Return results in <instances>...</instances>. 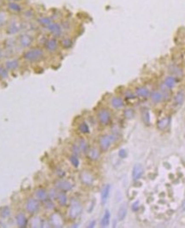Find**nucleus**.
<instances>
[{"label": "nucleus", "mask_w": 185, "mask_h": 228, "mask_svg": "<svg viewBox=\"0 0 185 228\" xmlns=\"http://www.w3.org/2000/svg\"><path fill=\"white\" fill-rule=\"evenodd\" d=\"M23 28V24L20 20L14 19L9 23L7 27V33L10 35H14L19 33Z\"/></svg>", "instance_id": "3"}, {"label": "nucleus", "mask_w": 185, "mask_h": 228, "mask_svg": "<svg viewBox=\"0 0 185 228\" xmlns=\"http://www.w3.org/2000/svg\"><path fill=\"white\" fill-rule=\"evenodd\" d=\"M127 211H128L127 206L124 205V204L122 205L119 208L118 212H117V219H118V221H123L124 220V218L127 215Z\"/></svg>", "instance_id": "21"}, {"label": "nucleus", "mask_w": 185, "mask_h": 228, "mask_svg": "<svg viewBox=\"0 0 185 228\" xmlns=\"http://www.w3.org/2000/svg\"><path fill=\"white\" fill-rule=\"evenodd\" d=\"M111 221V213L108 209H106L103 214V217L100 221V227H107L110 225Z\"/></svg>", "instance_id": "17"}, {"label": "nucleus", "mask_w": 185, "mask_h": 228, "mask_svg": "<svg viewBox=\"0 0 185 228\" xmlns=\"http://www.w3.org/2000/svg\"><path fill=\"white\" fill-rule=\"evenodd\" d=\"M144 173V168L140 164H136L133 167L132 171V177L134 180H138L141 178L142 174Z\"/></svg>", "instance_id": "12"}, {"label": "nucleus", "mask_w": 185, "mask_h": 228, "mask_svg": "<svg viewBox=\"0 0 185 228\" xmlns=\"http://www.w3.org/2000/svg\"><path fill=\"white\" fill-rule=\"evenodd\" d=\"M34 37L28 33H23L18 37V43L23 48H29L34 43Z\"/></svg>", "instance_id": "5"}, {"label": "nucleus", "mask_w": 185, "mask_h": 228, "mask_svg": "<svg viewBox=\"0 0 185 228\" xmlns=\"http://www.w3.org/2000/svg\"><path fill=\"white\" fill-rule=\"evenodd\" d=\"M44 56V51L40 48H30L23 53V58L29 63L40 62Z\"/></svg>", "instance_id": "1"}, {"label": "nucleus", "mask_w": 185, "mask_h": 228, "mask_svg": "<svg viewBox=\"0 0 185 228\" xmlns=\"http://www.w3.org/2000/svg\"><path fill=\"white\" fill-rule=\"evenodd\" d=\"M1 4H2V0H0V6H1Z\"/></svg>", "instance_id": "43"}, {"label": "nucleus", "mask_w": 185, "mask_h": 228, "mask_svg": "<svg viewBox=\"0 0 185 228\" xmlns=\"http://www.w3.org/2000/svg\"><path fill=\"white\" fill-rule=\"evenodd\" d=\"M62 46L65 49H68L69 47H71L72 46V40L69 39V38H65L62 40Z\"/></svg>", "instance_id": "36"}, {"label": "nucleus", "mask_w": 185, "mask_h": 228, "mask_svg": "<svg viewBox=\"0 0 185 228\" xmlns=\"http://www.w3.org/2000/svg\"><path fill=\"white\" fill-rule=\"evenodd\" d=\"M46 29L54 36V37H59L62 34V27L57 22H52L49 25Z\"/></svg>", "instance_id": "9"}, {"label": "nucleus", "mask_w": 185, "mask_h": 228, "mask_svg": "<svg viewBox=\"0 0 185 228\" xmlns=\"http://www.w3.org/2000/svg\"><path fill=\"white\" fill-rule=\"evenodd\" d=\"M115 140V137L112 135H104L99 137V148L102 151H107L112 144V142Z\"/></svg>", "instance_id": "6"}, {"label": "nucleus", "mask_w": 185, "mask_h": 228, "mask_svg": "<svg viewBox=\"0 0 185 228\" xmlns=\"http://www.w3.org/2000/svg\"><path fill=\"white\" fill-rule=\"evenodd\" d=\"M79 131L82 133H89V127L88 125L86 123V122H82L79 125V127H78Z\"/></svg>", "instance_id": "32"}, {"label": "nucleus", "mask_w": 185, "mask_h": 228, "mask_svg": "<svg viewBox=\"0 0 185 228\" xmlns=\"http://www.w3.org/2000/svg\"><path fill=\"white\" fill-rule=\"evenodd\" d=\"M5 68L8 69V70H12V71L16 70V69L19 68V60L18 59H16V58L8 60L5 63Z\"/></svg>", "instance_id": "18"}, {"label": "nucleus", "mask_w": 185, "mask_h": 228, "mask_svg": "<svg viewBox=\"0 0 185 228\" xmlns=\"http://www.w3.org/2000/svg\"><path fill=\"white\" fill-rule=\"evenodd\" d=\"M25 209L28 214H36L40 209V202L36 198H28L25 203Z\"/></svg>", "instance_id": "4"}, {"label": "nucleus", "mask_w": 185, "mask_h": 228, "mask_svg": "<svg viewBox=\"0 0 185 228\" xmlns=\"http://www.w3.org/2000/svg\"><path fill=\"white\" fill-rule=\"evenodd\" d=\"M7 16H6V13L3 12V11H0V27H2L3 26L5 25V23L7 22Z\"/></svg>", "instance_id": "35"}, {"label": "nucleus", "mask_w": 185, "mask_h": 228, "mask_svg": "<svg viewBox=\"0 0 185 228\" xmlns=\"http://www.w3.org/2000/svg\"><path fill=\"white\" fill-rule=\"evenodd\" d=\"M94 226H95V221H92L89 223L88 227H94Z\"/></svg>", "instance_id": "41"}, {"label": "nucleus", "mask_w": 185, "mask_h": 228, "mask_svg": "<svg viewBox=\"0 0 185 228\" xmlns=\"http://www.w3.org/2000/svg\"><path fill=\"white\" fill-rule=\"evenodd\" d=\"M82 212V206L77 200H72L69 210V216L70 219H76Z\"/></svg>", "instance_id": "2"}, {"label": "nucleus", "mask_w": 185, "mask_h": 228, "mask_svg": "<svg viewBox=\"0 0 185 228\" xmlns=\"http://www.w3.org/2000/svg\"><path fill=\"white\" fill-rule=\"evenodd\" d=\"M35 198L39 202H46L49 198V193L44 188H38L35 191Z\"/></svg>", "instance_id": "10"}, {"label": "nucleus", "mask_w": 185, "mask_h": 228, "mask_svg": "<svg viewBox=\"0 0 185 228\" xmlns=\"http://www.w3.org/2000/svg\"><path fill=\"white\" fill-rule=\"evenodd\" d=\"M7 6H8L9 10L12 13L19 14L23 11V6L18 2H9Z\"/></svg>", "instance_id": "14"}, {"label": "nucleus", "mask_w": 185, "mask_h": 228, "mask_svg": "<svg viewBox=\"0 0 185 228\" xmlns=\"http://www.w3.org/2000/svg\"><path fill=\"white\" fill-rule=\"evenodd\" d=\"M139 207H140V203H139L138 201H136V202H135L133 204H132V207H131V208H132V210L133 211H138L139 209Z\"/></svg>", "instance_id": "40"}, {"label": "nucleus", "mask_w": 185, "mask_h": 228, "mask_svg": "<svg viewBox=\"0 0 185 228\" xmlns=\"http://www.w3.org/2000/svg\"><path fill=\"white\" fill-rule=\"evenodd\" d=\"M184 101V91H178L177 94L175 97V102L177 104L181 105Z\"/></svg>", "instance_id": "31"}, {"label": "nucleus", "mask_w": 185, "mask_h": 228, "mask_svg": "<svg viewBox=\"0 0 185 228\" xmlns=\"http://www.w3.org/2000/svg\"><path fill=\"white\" fill-rule=\"evenodd\" d=\"M97 117H98V120L100 123V125L107 126L110 123V121H111L112 115H111V113H110V111L108 110L103 109V110H99L98 112Z\"/></svg>", "instance_id": "7"}, {"label": "nucleus", "mask_w": 185, "mask_h": 228, "mask_svg": "<svg viewBox=\"0 0 185 228\" xmlns=\"http://www.w3.org/2000/svg\"><path fill=\"white\" fill-rule=\"evenodd\" d=\"M111 184H106L103 187L102 191H101V194H100V197H101V203L104 205L106 203L110 192H111Z\"/></svg>", "instance_id": "13"}, {"label": "nucleus", "mask_w": 185, "mask_h": 228, "mask_svg": "<svg viewBox=\"0 0 185 228\" xmlns=\"http://www.w3.org/2000/svg\"><path fill=\"white\" fill-rule=\"evenodd\" d=\"M88 157L92 161H97L99 158V151L96 148H91L88 150Z\"/></svg>", "instance_id": "20"}, {"label": "nucleus", "mask_w": 185, "mask_h": 228, "mask_svg": "<svg viewBox=\"0 0 185 228\" xmlns=\"http://www.w3.org/2000/svg\"><path fill=\"white\" fill-rule=\"evenodd\" d=\"M133 115H134V112H133V110H130V109H128V110H126L124 111V116H125L127 119H131V118L133 117Z\"/></svg>", "instance_id": "37"}, {"label": "nucleus", "mask_w": 185, "mask_h": 228, "mask_svg": "<svg viewBox=\"0 0 185 228\" xmlns=\"http://www.w3.org/2000/svg\"><path fill=\"white\" fill-rule=\"evenodd\" d=\"M10 215V208L8 206L2 207L0 208V216L3 219L8 218Z\"/></svg>", "instance_id": "29"}, {"label": "nucleus", "mask_w": 185, "mask_h": 228, "mask_svg": "<svg viewBox=\"0 0 185 228\" xmlns=\"http://www.w3.org/2000/svg\"><path fill=\"white\" fill-rule=\"evenodd\" d=\"M69 161H70V163L72 164L73 167H79L80 161L78 159L77 156H75V155L71 156V157H69Z\"/></svg>", "instance_id": "33"}, {"label": "nucleus", "mask_w": 185, "mask_h": 228, "mask_svg": "<svg viewBox=\"0 0 185 228\" xmlns=\"http://www.w3.org/2000/svg\"><path fill=\"white\" fill-rule=\"evenodd\" d=\"M57 196H58V193L54 190H51V191L49 192V197L51 199H56Z\"/></svg>", "instance_id": "39"}, {"label": "nucleus", "mask_w": 185, "mask_h": 228, "mask_svg": "<svg viewBox=\"0 0 185 228\" xmlns=\"http://www.w3.org/2000/svg\"><path fill=\"white\" fill-rule=\"evenodd\" d=\"M55 186L57 189H58L60 191H69L72 189L73 184L71 183L68 181V180H59L55 183Z\"/></svg>", "instance_id": "8"}, {"label": "nucleus", "mask_w": 185, "mask_h": 228, "mask_svg": "<svg viewBox=\"0 0 185 228\" xmlns=\"http://www.w3.org/2000/svg\"><path fill=\"white\" fill-rule=\"evenodd\" d=\"M118 156H119V157H121V158H126L127 156H128L126 150H124V149H121V150L118 151Z\"/></svg>", "instance_id": "38"}, {"label": "nucleus", "mask_w": 185, "mask_h": 228, "mask_svg": "<svg viewBox=\"0 0 185 228\" xmlns=\"http://www.w3.org/2000/svg\"><path fill=\"white\" fill-rule=\"evenodd\" d=\"M80 179H81L82 182L84 184H86V185H91L92 182H93V177H92V175L90 173H88L87 171H84V172H82L81 174Z\"/></svg>", "instance_id": "15"}, {"label": "nucleus", "mask_w": 185, "mask_h": 228, "mask_svg": "<svg viewBox=\"0 0 185 228\" xmlns=\"http://www.w3.org/2000/svg\"><path fill=\"white\" fill-rule=\"evenodd\" d=\"M9 2H17L18 0H8Z\"/></svg>", "instance_id": "42"}, {"label": "nucleus", "mask_w": 185, "mask_h": 228, "mask_svg": "<svg viewBox=\"0 0 185 228\" xmlns=\"http://www.w3.org/2000/svg\"><path fill=\"white\" fill-rule=\"evenodd\" d=\"M151 99L155 103H160L162 101V99H163V95H162L160 92H159V91H153L151 94Z\"/></svg>", "instance_id": "27"}, {"label": "nucleus", "mask_w": 185, "mask_h": 228, "mask_svg": "<svg viewBox=\"0 0 185 228\" xmlns=\"http://www.w3.org/2000/svg\"><path fill=\"white\" fill-rule=\"evenodd\" d=\"M9 76V73H8V69L5 67H2L0 66V79H6Z\"/></svg>", "instance_id": "34"}, {"label": "nucleus", "mask_w": 185, "mask_h": 228, "mask_svg": "<svg viewBox=\"0 0 185 228\" xmlns=\"http://www.w3.org/2000/svg\"><path fill=\"white\" fill-rule=\"evenodd\" d=\"M77 145L80 148V150H81L82 152H88V143H87V141L85 139H83V138L80 139Z\"/></svg>", "instance_id": "30"}, {"label": "nucleus", "mask_w": 185, "mask_h": 228, "mask_svg": "<svg viewBox=\"0 0 185 228\" xmlns=\"http://www.w3.org/2000/svg\"><path fill=\"white\" fill-rule=\"evenodd\" d=\"M111 104L112 105L113 108L115 109H120L123 106V101L122 98L117 97H114L112 98L111 100Z\"/></svg>", "instance_id": "23"}, {"label": "nucleus", "mask_w": 185, "mask_h": 228, "mask_svg": "<svg viewBox=\"0 0 185 228\" xmlns=\"http://www.w3.org/2000/svg\"><path fill=\"white\" fill-rule=\"evenodd\" d=\"M45 47H46V50H48L49 52H54L58 50V43L55 38H50L46 40Z\"/></svg>", "instance_id": "11"}, {"label": "nucleus", "mask_w": 185, "mask_h": 228, "mask_svg": "<svg viewBox=\"0 0 185 228\" xmlns=\"http://www.w3.org/2000/svg\"><path fill=\"white\" fill-rule=\"evenodd\" d=\"M136 95L139 97H147L149 96L150 92L149 90L147 88V87H138L136 91Z\"/></svg>", "instance_id": "26"}, {"label": "nucleus", "mask_w": 185, "mask_h": 228, "mask_svg": "<svg viewBox=\"0 0 185 228\" xmlns=\"http://www.w3.org/2000/svg\"><path fill=\"white\" fill-rule=\"evenodd\" d=\"M57 199H58V202L59 203L60 206H65L67 203V196L65 194L64 191H60L58 193V196H57Z\"/></svg>", "instance_id": "22"}, {"label": "nucleus", "mask_w": 185, "mask_h": 228, "mask_svg": "<svg viewBox=\"0 0 185 228\" xmlns=\"http://www.w3.org/2000/svg\"><path fill=\"white\" fill-rule=\"evenodd\" d=\"M51 221L52 222V225L54 227H62L63 223H62V219L61 217L58 214H54L51 215Z\"/></svg>", "instance_id": "24"}, {"label": "nucleus", "mask_w": 185, "mask_h": 228, "mask_svg": "<svg viewBox=\"0 0 185 228\" xmlns=\"http://www.w3.org/2000/svg\"><path fill=\"white\" fill-rule=\"evenodd\" d=\"M164 85L168 87V88H173L176 85V80L174 77L172 76H168L165 78L164 80Z\"/></svg>", "instance_id": "28"}, {"label": "nucleus", "mask_w": 185, "mask_h": 228, "mask_svg": "<svg viewBox=\"0 0 185 228\" xmlns=\"http://www.w3.org/2000/svg\"><path fill=\"white\" fill-rule=\"evenodd\" d=\"M0 56H1V53H0Z\"/></svg>", "instance_id": "44"}, {"label": "nucleus", "mask_w": 185, "mask_h": 228, "mask_svg": "<svg viewBox=\"0 0 185 228\" xmlns=\"http://www.w3.org/2000/svg\"><path fill=\"white\" fill-rule=\"evenodd\" d=\"M170 122H171V118L170 117L163 118L160 120H159V122H158V127L160 130H164V129H165L169 126Z\"/></svg>", "instance_id": "25"}, {"label": "nucleus", "mask_w": 185, "mask_h": 228, "mask_svg": "<svg viewBox=\"0 0 185 228\" xmlns=\"http://www.w3.org/2000/svg\"><path fill=\"white\" fill-rule=\"evenodd\" d=\"M16 224L18 226V227L20 228H25L27 226V218L26 217L25 214L23 213H19L16 215Z\"/></svg>", "instance_id": "16"}, {"label": "nucleus", "mask_w": 185, "mask_h": 228, "mask_svg": "<svg viewBox=\"0 0 185 228\" xmlns=\"http://www.w3.org/2000/svg\"><path fill=\"white\" fill-rule=\"evenodd\" d=\"M37 22L41 27H44L45 28H46L49 25H51V23L53 22V21L48 16H40L37 19Z\"/></svg>", "instance_id": "19"}]
</instances>
